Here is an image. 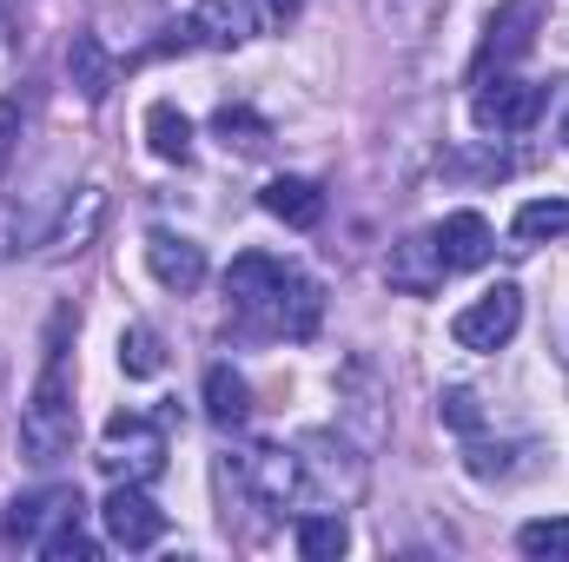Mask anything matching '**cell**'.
Here are the masks:
<instances>
[{
    "label": "cell",
    "mask_w": 569,
    "mask_h": 562,
    "mask_svg": "<svg viewBox=\"0 0 569 562\" xmlns=\"http://www.w3.org/2000/svg\"><path fill=\"white\" fill-rule=\"evenodd\" d=\"M259 205L279 219V225H291V232H311L318 219H325V192L311 185V179H298V172H284V179H272L266 192H259Z\"/></svg>",
    "instance_id": "obj_15"
},
{
    "label": "cell",
    "mask_w": 569,
    "mask_h": 562,
    "mask_svg": "<svg viewBox=\"0 0 569 562\" xmlns=\"http://www.w3.org/2000/svg\"><path fill=\"white\" fill-rule=\"evenodd\" d=\"M517 550L530 562H569V516H537L517 530Z\"/></svg>",
    "instance_id": "obj_23"
},
{
    "label": "cell",
    "mask_w": 569,
    "mask_h": 562,
    "mask_svg": "<svg viewBox=\"0 0 569 562\" xmlns=\"http://www.w3.org/2000/svg\"><path fill=\"white\" fill-rule=\"evenodd\" d=\"M517 245H543V239H563L569 232V199H530L517 205Z\"/></svg>",
    "instance_id": "obj_21"
},
{
    "label": "cell",
    "mask_w": 569,
    "mask_h": 562,
    "mask_svg": "<svg viewBox=\"0 0 569 562\" xmlns=\"http://www.w3.org/2000/svg\"><path fill=\"white\" fill-rule=\"evenodd\" d=\"M259 33V7L252 0H199L192 13H186V40L192 47H246Z\"/></svg>",
    "instance_id": "obj_8"
},
{
    "label": "cell",
    "mask_w": 569,
    "mask_h": 562,
    "mask_svg": "<svg viewBox=\"0 0 569 562\" xmlns=\"http://www.w3.org/2000/svg\"><path fill=\"white\" fill-rule=\"evenodd\" d=\"M67 80L80 87V100H87V107H100V100L113 93L120 67H113V53L100 47V33H73V40H67Z\"/></svg>",
    "instance_id": "obj_14"
},
{
    "label": "cell",
    "mask_w": 569,
    "mask_h": 562,
    "mask_svg": "<svg viewBox=\"0 0 569 562\" xmlns=\"http://www.w3.org/2000/svg\"><path fill=\"white\" fill-rule=\"evenodd\" d=\"M345 523L338 516H298V556L305 562H338L345 556Z\"/></svg>",
    "instance_id": "obj_24"
},
{
    "label": "cell",
    "mask_w": 569,
    "mask_h": 562,
    "mask_svg": "<svg viewBox=\"0 0 569 562\" xmlns=\"http://www.w3.org/2000/svg\"><path fill=\"white\" fill-rule=\"evenodd\" d=\"M67 331H73V311H53V324H47V358H40V378H33V398H27V411H20V450H27V463H60V456H73V378H67Z\"/></svg>",
    "instance_id": "obj_2"
},
{
    "label": "cell",
    "mask_w": 569,
    "mask_h": 562,
    "mask_svg": "<svg viewBox=\"0 0 569 562\" xmlns=\"http://www.w3.org/2000/svg\"><path fill=\"white\" fill-rule=\"evenodd\" d=\"M563 145H569V120H563Z\"/></svg>",
    "instance_id": "obj_29"
},
{
    "label": "cell",
    "mask_w": 569,
    "mask_h": 562,
    "mask_svg": "<svg viewBox=\"0 0 569 562\" xmlns=\"http://www.w3.org/2000/svg\"><path fill=\"white\" fill-rule=\"evenodd\" d=\"M537 20H543V0H510L503 13H490V27H483V47H477V80H483L490 67H510V60L530 47Z\"/></svg>",
    "instance_id": "obj_10"
},
{
    "label": "cell",
    "mask_w": 569,
    "mask_h": 562,
    "mask_svg": "<svg viewBox=\"0 0 569 562\" xmlns=\"http://www.w3.org/2000/svg\"><path fill=\"white\" fill-rule=\"evenodd\" d=\"M73 516H80V490H73V483H47V490L20 496V503L7 510V536H13V543H40L47 530H60V523H73Z\"/></svg>",
    "instance_id": "obj_9"
},
{
    "label": "cell",
    "mask_w": 569,
    "mask_h": 562,
    "mask_svg": "<svg viewBox=\"0 0 569 562\" xmlns=\"http://www.w3.org/2000/svg\"><path fill=\"white\" fill-rule=\"evenodd\" d=\"M517 324H523V291L517 284H497V291H483L477 304H463L450 318V338L463 351H503L517 338Z\"/></svg>",
    "instance_id": "obj_5"
},
{
    "label": "cell",
    "mask_w": 569,
    "mask_h": 562,
    "mask_svg": "<svg viewBox=\"0 0 569 562\" xmlns=\"http://www.w3.org/2000/svg\"><path fill=\"white\" fill-rule=\"evenodd\" d=\"M33 550H40L47 562H87V556H93V536H87V530H80V516H73V523L47 530V536H40Z\"/></svg>",
    "instance_id": "obj_25"
},
{
    "label": "cell",
    "mask_w": 569,
    "mask_h": 562,
    "mask_svg": "<svg viewBox=\"0 0 569 562\" xmlns=\"http://www.w3.org/2000/svg\"><path fill=\"white\" fill-rule=\"evenodd\" d=\"M437 418L470 436V430H483V404H477V391H443V398H437Z\"/></svg>",
    "instance_id": "obj_26"
},
{
    "label": "cell",
    "mask_w": 569,
    "mask_h": 562,
    "mask_svg": "<svg viewBox=\"0 0 569 562\" xmlns=\"http://www.w3.org/2000/svg\"><path fill=\"white\" fill-rule=\"evenodd\" d=\"M100 219H107V192L100 185H80L67 205H60V219H53V232H47V252H87L93 245V232H100Z\"/></svg>",
    "instance_id": "obj_13"
},
{
    "label": "cell",
    "mask_w": 569,
    "mask_h": 562,
    "mask_svg": "<svg viewBox=\"0 0 569 562\" xmlns=\"http://www.w3.org/2000/svg\"><path fill=\"white\" fill-rule=\"evenodd\" d=\"M100 470L127 476V483H152L166 470V430L152 418H140V411L107 418V430H100Z\"/></svg>",
    "instance_id": "obj_3"
},
{
    "label": "cell",
    "mask_w": 569,
    "mask_h": 562,
    "mask_svg": "<svg viewBox=\"0 0 569 562\" xmlns=\"http://www.w3.org/2000/svg\"><path fill=\"white\" fill-rule=\"evenodd\" d=\"M206 418L219 423V430H239V423L252 418V384L232 364H212L206 371Z\"/></svg>",
    "instance_id": "obj_17"
},
{
    "label": "cell",
    "mask_w": 569,
    "mask_h": 562,
    "mask_svg": "<svg viewBox=\"0 0 569 562\" xmlns=\"http://www.w3.org/2000/svg\"><path fill=\"white\" fill-rule=\"evenodd\" d=\"M298 7H305V0H266V13H272L279 27H284V20H298Z\"/></svg>",
    "instance_id": "obj_28"
},
{
    "label": "cell",
    "mask_w": 569,
    "mask_h": 562,
    "mask_svg": "<svg viewBox=\"0 0 569 562\" xmlns=\"http://www.w3.org/2000/svg\"><path fill=\"white\" fill-rule=\"evenodd\" d=\"M226 298H232L239 318H252L259 331H284V338H311L318 318H325L318 284L305 279L298 265H284V259H266V252L232 259V272H226Z\"/></svg>",
    "instance_id": "obj_1"
},
{
    "label": "cell",
    "mask_w": 569,
    "mask_h": 562,
    "mask_svg": "<svg viewBox=\"0 0 569 562\" xmlns=\"http://www.w3.org/2000/svg\"><path fill=\"white\" fill-rule=\"evenodd\" d=\"M146 265H152V279L166 291H199L206 284V252L192 239H179V232H152L146 239Z\"/></svg>",
    "instance_id": "obj_12"
},
{
    "label": "cell",
    "mask_w": 569,
    "mask_h": 562,
    "mask_svg": "<svg viewBox=\"0 0 569 562\" xmlns=\"http://www.w3.org/2000/svg\"><path fill=\"white\" fill-rule=\"evenodd\" d=\"M100 523H107V536L120 543V550H152L159 536H166V510L146 496L140 483H113L107 490V503H100Z\"/></svg>",
    "instance_id": "obj_7"
},
{
    "label": "cell",
    "mask_w": 569,
    "mask_h": 562,
    "mask_svg": "<svg viewBox=\"0 0 569 562\" xmlns=\"http://www.w3.org/2000/svg\"><path fill=\"white\" fill-rule=\"evenodd\" d=\"M543 100L550 93L537 80H483L477 100H470V113H477L483 133H530L543 120Z\"/></svg>",
    "instance_id": "obj_6"
},
{
    "label": "cell",
    "mask_w": 569,
    "mask_h": 562,
    "mask_svg": "<svg viewBox=\"0 0 569 562\" xmlns=\"http://www.w3.org/2000/svg\"><path fill=\"white\" fill-rule=\"evenodd\" d=\"M437 13H443V0H371L378 33H391L398 47H418L430 27H437Z\"/></svg>",
    "instance_id": "obj_18"
},
{
    "label": "cell",
    "mask_w": 569,
    "mask_h": 562,
    "mask_svg": "<svg viewBox=\"0 0 569 562\" xmlns=\"http://www.w3.org/2000/svg\"><path fill=\"white\" fill-rule=\"evenodd\" d=\"M246 490H252L266 510H305V503H311V470H305L298 450L259 443V450H246Z\"/></svg>",
    "instance_id": "obj_4"
},
{
    "label": "cell",
    "mask_w": 569,
    "mask_h": 562,
    "mask_svg": "<svg viewBox=\"0 0 569 562\" xmlns=\"http://www.w3.org/2000/svg\"><path fill=\"white\" fill-rule=\"evenodd\" d=\"M212 133L226 140V152H239V159H259V152L272 145V127H266L252 107H232V100L212 113Z\"/></svg>",
    "instance_id": "obj_20"
},
{
    "label": "cell",
    "mask_w": 569,
    "mask_h": 562,
    "mask_svg": "<svg viewBox=\"0 0 569 562\" xmlns=\"http://www.w3.org/2000/svg\"><path fill=\"white\" fill-rule=\"evenodd\" d=\"M120 371L127 378H159L166 371V344H159L152 324H127L120 331Z\"/></svg>",
    "instance_id": "obj_22"
},
{
    "label": "cell",
    "mask_w": 569,
    "mask_h": 562,
    "mask_svg": "<svg viewBox=\"0 0 569 562\" xmlns=\"http://www.w3.org/2000/svg\"><path fill=\"white\" fill-rule=\"evenodd\" d=\"M146 140H152V152H159L166 165H186V159H192V120H186L172 100H152V107H146Z\"/></svg>",
    "instance_id": "obj_19"
},
{
    "label": "cell",
    "mask_w": 569,
    "mask_h": 562,
    "mask_svg": "<svg viewBox=\"0 0 569 562\" xmlns=\"http://www.w3.org/2000/svg\"><path fill=\"white\" fill-rule=\"evenodd\" d=\"M20 113H27V107H20V93H7V100H0V172H7V159H13V133H20Z\"/></svg>",
    "instance_id": "obj_27"
},
{
    "label": "cell",
    "mask_w": 569,
    "mask_h": 562,
    "mask_svg": "<svg viewBox=\"0 0 569 562\" xmlns=\"http://www.w3.org/2000/svg\"><path fill=\"white\" fill-rule=\"evenodd\" d=\"M391 284L398 291H411V298H425V291H437L443 284V259H437V245H430V232L425 239H405V245H391Z\"/></svg>",
    "instance_id": "obj_16"
},
{
    "label": "cell",
    "mask_w": 569,
    "mask_h": 562,
    "mask_svg": "<svg viewBox=\"0 0 569 562\" xmlns=\"http://www.w3.org/2000/svg\"><path fill=\"white\" fill-rule=\"evenodd\" d=\"M430 245H437L443 272H477L497 239H490V219L483 212H443V225L430 232Z\"/></svg>",
    "instance_id": "obj_11"
}]
</instances>
